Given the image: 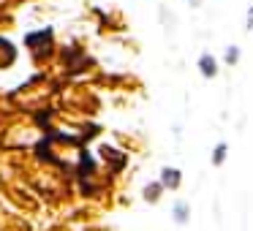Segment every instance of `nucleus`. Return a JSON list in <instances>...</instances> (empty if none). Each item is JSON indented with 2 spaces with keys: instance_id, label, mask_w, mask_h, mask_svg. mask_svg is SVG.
Listing matches in <instances>:
<instances>
[{
  "instance_id": "obj_1",
  "label": "nucleus",
  "mask_w": 253,
  "mask_h": 231,
  "mask_svg": "<svg viewBox=\"0 0 253 231\" xmlns=\"http://www.w3.org/2000/svg\"><path fill=\"white\" fill-rule=\"evenodd\" d=\"M182 182V171L180 169H171V166H166L164 171H161V185L169 188V191H174V188H180Z\"/></svg>"
},
{
  "instance_id": "obj_2",
  "label": "nucleus",
  "mask_w": 253,
  "mask_h": 231,
  "mask_svg": "<svg viewBox=\"0 0 253 231\" xmlns=\"http://www.w3.org/2000/svg\"><path fill=\"white\" fill-rule=\"evenodd\" d=\"M199 71L204 74V79H212L218 74V60L212 55H202L199 57Z\"/></svg>"
},
{
  "instance_id": "obj_3",
  "label": "nucleus",
  "mask_w": 253,
  "mask_h": 231,
  "mask_svg": "<svg viewBox=\"0 0 253 231\" xmlns=\"http://www.w3.org/2000/svg\"><path fill=\"white\" fill-rule=\"evenodd\" d=\"M171 220L180 226H185L188 220H191V207H188L185 201H177L174 207H171Z\"/></svg>"
},
{
  "instance_id": "obj_4",
  "label": "nucleus",
  "mask_w": 253,
  "mask_h": 231,
  "mask_svg": "<svg viewBox=\"0 0 253 231\" xmlns=\"http://www.w3.org/2000/svg\"><path fill=\"white\" fill-rule=\"evenodd\" d=\"M161 193H164V185H161V180L158 182H147V185H144V191H142V196H144V201H158L161 198Z\"/></svg>"
},
{
  "instance_id": "obj_5",
  "label": "nucleus",
  "mask_w": 253,
  "mask_h": 231,
  "mask_svg": "<svg viewBox=\"0 0 253 231\" xmlns=\"http://www.w3.org/2000/svg\"><path fill=\"white\" fill-rule=\"evenodd\" d=\"M226 155H229V144H215V150H212V166H223V160H226Z\"/></svg>"
},
{
  "instance_id": "obj_6",
  "label": "nucleus",
  "mask_w": 253,
  "mask_h": 231,
  "mask_svg": "<svg viewBox=\"0 0 253 231\" xmlns=\"http://www.w3.org/2000/svg\"><path fill=\"white\" fill-rule=\"evenodd\" d=\"M226 63H229V66H237V63H240V46L231 44L229 49H226Z\"/></svg>"
},
{
  "instance_id": "obj_7",
  "label": "nucleus",
  "mask_w": 253,
  "mask_h": 231,
  "mask_svg": "<svg viewBox=\"0 0 253 231\" xmlns=\"http://www.w3.org/2000/svg\"><path fill=\"white\" fill-rule=\"evenodd\" d=\"M245 30H253V8L248 11V19H245Z\"/></svg>"
},
{
  "instance_id": "obj_8",
  "label": "nucleus",
  "mask_w": 253,
  "mask_h": 231,
  "mask_svg": "<svg viewBox=\"0 0 253 231\" xmlns=\"http://www.w3.org/2000/svg\"><path fill=\"white\" fill-rule=\"evenodd\" d=\"M191 3H196V0H191Z\"/></svg>"
}]
</instances>
